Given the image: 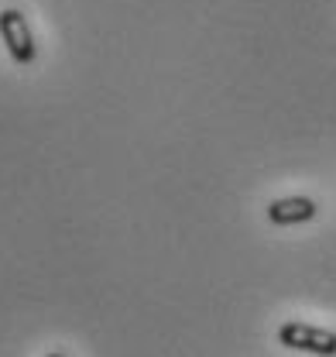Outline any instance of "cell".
Listing matches in <instances>:
<instances>
[{
    "instance_id": "obj_1",
    "label": "cell",
    "mask_w": 336,
    "mask_h": 357,
    "mask_svg": "<svg viewBox=\"0 0 336 357\" xmlns=\"http://www.w3.org/2000/svg\"><path fill=\"white\" fill-rule=\"evenodd\" d=\"M278 344L289 351H302V354L316 357H336V333L326 326H312L302 319H289L278 326Z\"/></svg>"
},
{
    "instance_id": "obj_2",
    "label": "cell",
    "mask_w": 336,
    "mask_h": 357,
    "mask_svg": "<svg viewBox=\"0 0 336 357\" xmlns=\"http://www.w3.org/2000/svg\"><path fill=\"white\" fill-rule=\"evenodd\" d=\"M0 38L7 45V55H10L21 69L35 66L38 45H35V35H31L28 17H24L17 7H3V10H0Z\"/></svg>"
},
{
    "instance_id": "obj_3",
    "label": "cell",
    "mask_w": 336,
    "mask_h": 357,
    "mask_svg": "<svg viewBox=\"0 0 336 357\" xmlns=\"http://www.w3.org/2000/svg\"><path fill=\"white\" fill-rule=\"evenodd\" d=\"M319 213L316 199L309 196H285V199H275L268 206V220L275 227H295V223H309L312 217Z\"/></svg>"
},
{
    "instance_id": "obj_4",
    "label": "cell",
    "mask_w": 336,
    "mask_h": 357,
    "mask_svg": "<svg viewBox=\"0 0 336 357\" xmlns=\"http://www.w3.org/2000/svg\"><path fill=\"white\" fill-rule=\"evenodd\" d=\"M45 357H66V354H59V351H55V354H45Z\"/></svg>"
}]
</instances>
